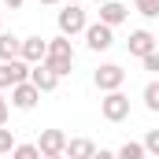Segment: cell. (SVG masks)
<instances>
[{"mask_svg": "<svg viewBox=\"0 0 159 159\" xmlns=\"http://www.w3.org/2000/svg\"><path fill=\"white\" fill-rule=\"evenodd\" d=\"M44 67L56 74V78L63 81L70 70H74V44H70V37H52L48 41V56H44Z\"/></svg>", "mask_w": 159, "mask_h": 159, "instance_id": "cell-1", "label": "cell"}, {"mask_svg": "<svg viewBox=\"0 0 159 159\" xmlns=\"http://www.w3.org/2000/svg\"><path fill=\"white\" fill-rule=\"evenodd\" d=\"M93 85H96L100 93H119L122 85H126V70H122L119 63H100V67L93 70Z\"/></svg>", "mask_w": 159, "mask_h": 159, "instance_id": "cell-2", "label": "cell"}, {"mask_svg": "<svg viewBox=\"0 0 159 159\" xmlns=\"http://www.w3.org/2000/svg\"><path fill=\"white\" fill-rule=\"evenodd\" d=\"M56 22H59V34L63 37H74V34H85V26H89V19H85V11H81V4H67L59 15H56Z\"/></svg>", "mask_w": 159, "mask_h": 159, "instance_id": "cell-3", "label": "cell"}, {"mask_svg": "<svg viewBox=\"0 0 159 159\" xmlns=\"http://www.w3.org/2000/svg\"><path fill=\"white\" fill-rule=\"evenodd\" d=\"M100 115L107 122H126L129 119V96L126 93H104V100H100Z\"/></svg>", "mask_w": 159, "mask_h": 159, "instance_id": "cell-4", "label": "cell"}, {"mask_svg": "<svg viewBox=\"0 0 159 159\" xmlns=\"http://www.w3.org/2000/svg\"><path fill=\"white\" fill-rule=\"evenodd\" d=\"M85 44H89V52H107V48L115 44V30L96 19V22L85 26Z\"/></svg>", "mask_w": 159, "mask_h": 159, "instance_id": "cell-5", "label": "cell"}, {"mask_svg": "<svg viewBox=\"0 0 159 159\" xmlns=\"http://www.w3.org/2000/svg\"><path fill=\"white\" fill-rule=\"evenodd\" d=\"M67 141H70V137H67L63 129H41V137L34 144L41 148V156H67Z\"/></svg>", "mask_w": 159, "mask_h": 159, "instance_id": "cell-6", "label": "cell"}, {"mask_svg": "<svg viewBox=\"0 0 159 159\" xmlns=\"http://www.w3.org/2000/svg\"><path fill=\"white\" fill-rule=\"evenodd\" d=\"M19 81H30V63H26V59L0 63V89H15Z\"/></svg>", "mask_w": 159, "mask_h": 159, "instance_id": "cell-7", "label": "cell"}, {"mask_svg": "<svg viewBox=\"0 0 159 159\" xmlns=\"http://www.w3.org/2000/svg\"><path fill=\"white\" fill-rule=\"evenodd\" d=\"M41 100V89L34 81H19L15 89H11V107H19V111H34Z\"/></svg>", "mask_w": 159, "mask_h": 159, "instance_id": "cell-8", "label": "cell"}, {"mask_svg": "<svg viewBox=\"0 0 159 159\" xmlns=\"http://www.w3.org/2000/svg\"><path fill=\"white\" fill-rule=\"evenodd\" d=\"M44 56H48V37H41V34L22 37V56L19 59H26L30 67H37V63H44Z\"/></svg>", "mask_w": 159, "mask_h": 159, "instance_id": "cell-9", "label": "cell"}, {"mask_svg": "<svg viewBox=\"0 0 159 159\" xmlns=\"http://www.w3.org/2000/svg\"><path fill=\"white\" fill-rule=\"evenodd\" d=\"M126 48H129L133 59H144V56L156 52V34H148V30H133L129 41H126Z\"/></svg>", "mask_w": 159, "mask_h": 159, "instance_id": "cell-10", "label": "cell"}, {"mask_svg": "<svg viewBox=\"0 0 159 159\" xmlns=\"http://www.w3.org/2000/svg\"><path fill=\"white\" fill-rule=\"evenodd\" d=\"M126 19H129V7H126V4H119V0L100 4V22H104V26H111V30H115V26H122Z\"/></svg>", "mask_w": 159, "mask_h": 159, "instance_id": "cell-11", "label": "cell"}, {"mask_svg": "<svg viewBox=\"0 0 159 159\" xmlns=\"http://www.w3.org/2000/svg\"><path fill=\"white\" fill-rule=\"evenodd\" d=\"M30 81L37 85L41 93H56V89H59V78H56V74H52V70H48L44 63H37V67H30Z\"/></svg>", "mask_w": 159, "mask_h": 159, "instance_id": "cell-12", "label": "cell"}, {"mask_svg": "<svg viewBox=\"0 0 159 159\" xmlns=\"http://www.w3.org/2000/svg\"><path fill=\"white\" fill-rule=\"evenodd\" d=\"M22 56V37H15V34H0V63H11V59H19Z\"/></svg>", "mask_w": 159, "mask_h": 159, "instance_id": "cell-13", "label": "cell"}, {"mask_svg": "<svg viewBox=\"0 0 159 159\" xmlns=\"http://www.w3.org/2000/svg\"><path fill=\"white\" fill-rule=\"evenodd\" d=\"M93 152H96V144L89 137H70L67 141V159H93Z\"/></svg>", "mask_w": 159, "mask_h": 159, "instance_id": "cell-14", "label": "cell"}, {"mask_svg": "<svg viewBox=\"0 0 159 159\" xmlns=\"http://www.w3.org/2000/svg\"><path fill=\"white\" fill-rule=\"evenodd\" d=\"M115 156H119V159H148V152H144V144H141V141H126Z\"/></svg>", "mask_w": 159, "mask_h": 159, "instance_id": "cell-15", "label": "cell"}, {"mask_svg": "<svg viewBox=\"0 0 159 159\" xmlns=\"http://www.w3.org/2000/svg\"><path fill=\"white\" fill-rule=\"evenodd\" d=\"M141 100H144V107H148V111H156V115H159V81H148V85H144Z\"/></svg>", "mask_w": 159, "mask_h": 159, "instance_id": "cell-16", "label": "cell"}, {"mask_svg": "<svg viewBox=\"0 0 159 159\" xmlns=\"http://www.w3.org/2000/svg\"><path fill=\"white\" fill-rule=\"evenodd\" d=\"M133 11H141L144 19H159V0H133Z\"/></svg>", "mask_w": 159, "mask_h": 159, "instance_id": "cell-17", "label": "cell"}, {"mask_svg": "<svg viewBox=\"0 0 159 159\" xmlns=\"http://www.w3.org/2000/svg\"><path fill=\"white\" fill-rule=\"evenodd\" d=\"M15 144H19V141H15V133H11L7 126H0V156H11V152H15Z\"/></svg>", "mask_w": 159, "mask_h": 159, "instance_id": "cell-18", "label": "cell"}, {"mask_svg": "<svg viewBox=\"0 0 159 159\" xmlns=\"http://www.w3.org/2000/svg\"><path fill=\"white\" fill-rule=\"evenodd\" d=\"M11 159H41V148L37 144H15Z\"/></svg>", "mask_w": 159, "mask_h": 159, "instance_id": "cell-19", "label": "cell"}, {"mask_svg": "<svg viewBox=\"0 0 159 159\" xmlns=\"http://www.w3.org/2000/svg\"><path fill=\"white\" fill-rule=\"evenodd\" d=\"M141 144H144V152H148V156H156V159H159V129H148Z\"/></svg>", "mask_w": 159, "mask_h": 159, "instance_id": "cell-20", "label": "cell"}, {"mask_svg": "<svg viewBox=\"0 0 159 159\" xmlns=\"http://www.w3.org/2000/svg\"><path fill=\"white\" fill-rule=\"evenodd\" d=\"M141 67H144L148 74H159V52H152V56H144V59H141Z\"/></svg>", "mask_w": 159, "mask_h": 159, "instance_id": "cell-21", "label": "cell"}, {"mask_svg": "<svg viewBox=\"0 0 159 159\" xmlns=\"http://www.w3.org/2000/svg\"><path fill=\"white\" fill-rule=\"evenodd\" d=\"M7 111H11V107H7V100H4V93H0V126H7Z\"/></svg>", "mask_w": 159, "mask_h": 159, "instance_id": "cell-22", "label": "cell"}, {"mask_svg": "<svg viewBox=\"0 0 159 159\" xmlns=\"http://www.w3.org/2000/svg\"><path fill=\"white\" fill-rule=\"evenodd\" d=\"M93 159H119V156H115V152H107V148H96V152H93Z\"/></svg>", "mask_w": 159, "mask_h": 159, "instance_id": "cell-23", "label": "cell"}, {"mask_svg": "<svg viewBox=\"0 0 159 159\" xmlns=\"http://www.w3.org/2000/svg\"><path fill=\"white\" fill-rule=\"evenodd\" d=\"M22 4H26V0H4V7H11V11H19Z\"/></svg>", "mask_w": 159, "mask_h": 159, "instance_id": "cell-24", "label": "cell"}, {"mask_svg": "<svg viewBox=\"0 0 159 159\" xmlns=\"http://www.w3.org/2000/svg\"><path fill=\"white\" fill-rule=\"evenodd\" d=\"M37 4H44V7H56V4H59V0H37Z\"/></svg>", "mask_w": 159, "mask_h": 159, "instance_id": "cell-25", "label": "cell"}, {"mask_svg": "<svg viewBox=\"0 0 159 159\" xmlns=\"http://www.w3.org/2000/svg\"><path fill=\"white\" fill-rule=\"evenodd\" d=\"M41 159H67V156H41Z\"/></svg>", "mask_w": 159, "mask_h": 159, "instance_id": "cell-26", "label": "cell"}, {"mask_svg": "<svg viewBox=\"0 0 159 159\" xmlns=\"http://www.w3.org/2000/svg\"><path fill=\"white\" fill-rule=\"evenodd\" d=\"M67 4H81V0H67Z\"/></svg>", "mask_w": 159, "mask_h": 159, "instance_id": "cell-27", "label": "cell"}, {"mask_svg": "<svg viewBox=\"0 0 159 159\" xmlns=\"http://www.w3.org/2000/svg\"><path fill=\"white\" fill-rule=\"evenodd\" d=\"M156 52H159V37H156Z\"/></svg>", "mask_w": 159, "mask_h": 159, "instance_id": "cell-28", "label": "cell"}, {"mask_svg": "<svg viewBox=\"0 0 159 159\" xmlns=\"http://www.w3.org/2000/svg\"><path fill=\"white\" fill-rule=\"evenodd\" d=\"M96 4H107V0H96Z\"/></svg>", "mask_w": 159, "mask_h": 159, "instance_id": "cell-29", "label": "cell"}, {"mask_svg": "<svg viewBox=\"0 0 159 159\" xmlns=\"http://www.w3.org/2000/svg\"><path fill=\"white\" fill-rule=\"evenodd\" d=\"M0 34H4V26H0Z\"/></svg>", "mask_w": 159, "mask_h": 159, "instance_id": "cell-30", "label": "cell"}]
</instances>
